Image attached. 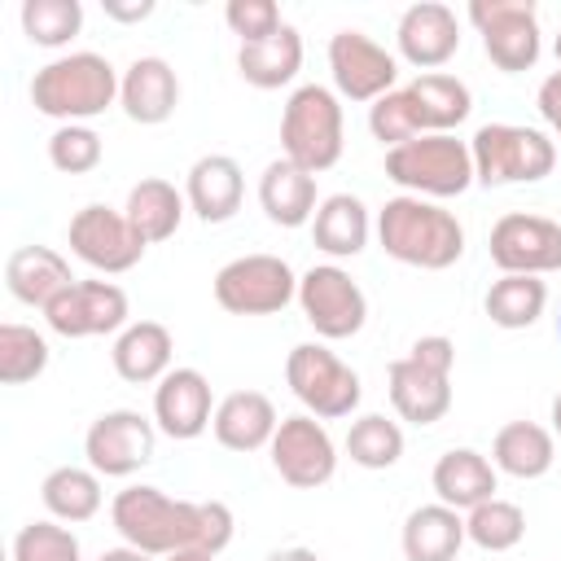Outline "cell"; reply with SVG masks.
I'll list each match as a JSON object with an SVG mask.
<instances>
[{
    "instance_id": "cell-1",
    "label": "cell",
    "mask_w": 561,
    "mask_h": 561,
    "mask_svg": "<svg viewBox=\"0 0 561 561\" xmlns=\"http://www.w3.org/2000/svg\"><path fill=\"white\" fill-rule=\"evenodd\" d=\"M377 241L390 259L421 272H443L465 254L460 219L438 202L412 193H399L377 210Z\"/></svg>"
},
{
    "instance_id": "cell-2",
    "label": "cell",
    "mask_w": 561,
    "mask_h": 561,
    "mask_svg": "<svg viewBox=\"0 0 561 561\" xmlns=\"http://www.w3.org/2000/svg\"><path fill=\"white\" fill-rule=\"evenodd\" d=\"M123 75L101 53H66L35 70L31 105L61 123H88L118 101Z\"/></svg>"
},
{
    "instance_id": "cell-3",
    "label": "cell",
    "mask_w": 561,
    "mask_h": 561,
    "mask_svg": "<svg viewBox=\"0 0 561 561\" xmlns=\"http://www.w3.org/2000/svg\"><path fill=\"white\" fill-rule=\"evenodd\" d=\"M110 522L127 548L149 557H171L180 548H197L202 504L171 500L158 486H123L110 504Z\"/></svg>"
},
{
    "instance_id": "cell-4",
    "label": "cell",
    "mask_w": 561,
    "mask_h": 561,
    "mask_svg": "<svg viewBox=\"0 0 561 561\" xmlns=\"http://www.w3.org/2000/svg\"><path fill=\"white\" fill-rule=\"evenodd\" d=\"M342 145H346L342 96L324 83L294 88L280 110V158L320 175L342 158Z\"/></svg>"
},
{
    "instance_id": "cell-5",
    "label": "cell",
    "mask_w": 561,
    "mask_h": 561,
    "mask_svg": "<svg viewBox=\"0 0 561 561\" xmlns=\"http://www.w3.org/2000/svg\"><path fill=\"white\" fill-rule=\"evenodd\" d=\"M451 364H456L451 337L443 333L416 337L412 351L386 368V390H390L394 412L412 425L443 421L451 408Z\"/></svg>"
},
{
    "instance_id": "cell-6",
    "label": "cell",
    "mask_w": 561,
    "mask_h": 561,
    "mask_svg": "<svg viewBox=\"0 0 561 561\" xmlns=\"http://www.w3.org/2000/svg\"><path fill=\"white\" fill-rule=\"evenodd\" d=\"M469 153H473V180L486 188L535 184L552 175L557 167L552 136L539 127H522V123H482L469 140Z\"/></svg>"
},
{
    "instance_id": "cell-7",
    "label": "cell",
    "mask_w": 561,
    "mask_h": 561,
    "mask_svg": "<svg viewBox=\"0 0 561 561\" xmlns=\"http://www.w3.org/2000/svg\"><path fill=\"white\" fill-rule=\"evenodd\" d=\"M386 175L412 197H460L473 184V153L451 131L386 149Z\"/></svg>"
},
{
    "instance_id": "cell-8",
    "label": "cell",
    "mask_w": 561,
    "mask_h": 561,
    "mask_svg": "<svg viewBox=\"0 0 561 561\" xmlns=\"http://www.w3.org/2000/svg\"><path fill=\"white\" fill-rule=\"evenodd\" d=\"M285 381L294 399L316 416V421H342L359 408V373L342 364L324 342H298L285 359Z\"/></svg>"
},
{
    "instance_id": "cell-9",
    "label": "cell",
    "mask_w": 561,
    "mask_h": 561,
    "mask_svg": "<svg viewBox=\"0 0 561 561\" xmlns=\"http://www.w3.org/2000/svg\"><path fill=\"white\" fill-rule=\"evenodd\" d=\"M298 298V276L280 254H241L215 272V302L228 316H272Z\"/></svg>"
},
{
    "instance_id": "cell-10",
    "label": "cell",
    "mask_w": 561,
    "mask_h": 561,
    "mask_svg": "<svg viewBox=\"0 0 561 561\" xmlns=\"http://www.w3.org/2000/svg\"><path fill=\"white\" fill-rule=\"evenodd\" d=\"M298 307H302L307 324L316 329V337H324V342L355 337L368 320L364 289L337 263H316L298 276Z\"/></svg>"
},
{
    "instance_id": "cell-11",
    "label": "cell",
    "mask_w": 561,
    "mask_h": 561,
    "mask_svg": "<svg viewBox=\"0 0 561 561\" xmlns=\"http://www.w3.org/2000/svg\"><path fill=\"white\" fill-rule=\"evenodd\" d=\"M66 241H70V254L79 263H88L92 272H105V276L131 272L145 259V245H149L123 210H110L101 202H88L83 210H75V219L66 228Z\"/></svg>"
},
{
    "instance_id": "cell-12",
    "label": "cell",
    "mask_w": 561,
    "mask_h": 561,
    "mask_svg": "<svg viewBox=\"0 0 561 561\" xmlns=\"http://www.w3.org/2000/svg\"><path fill=\"white\" fill-rule=\"evenodd\" d=\"M469 22L482 35V48L495 70L517 75L539 61V13L530 0H473Z\"/></svg>"
},
{
    "instance_id": "cell-13",
    "label": "cell",
    "mask_w": 561,
    "mask_h": 561,
    "mask_svg": "<svg viewBox=\"0 0 561 561\" xmlns=\"http://www.w3.org/2000/svg\"><path fill=\"white\" fill-rule=\"evenodd\" d=\"M153 443L158 425L149 416H140L136 408H110L88 425L83 456L88 469H96L101 478H131L140 465L153 460Z\"/></svg>"
},
{
    "instance_id": "cell-14",
    "label": "cell",
    "mask_w": 561,
    "mask_h": 561,
    "mask_svg": "<svg viewBox=\"0 0 561 561\" xmlns=\"http://www.w3.org/2000/svg\"><path fill=\"white\" fill-rule=\"evenodd\" d=\"M491 263L504 276H543L561 267V224L548 215L508 210L491 228Z\"/></svg>"
},
{
    "instance_id": "cell-15",
    "label": "cell",
    "mask_w": 561,
    "mask_h": 561,
    "mask_svg": "<svg viewBox=\"0 0 561 561\" xmlns=\"http://www.w3.org/2000/svg\"><path fill=\"white\" fill-rule=\"evenodd\" d=\"M267 451H272V469L280 473V482H289L298 491L324 486L337 469V447H333L324 421H316L311 412L280 416Z\"/></svg>"
},
{
    "instance_id": "cell-16",
    "label": "cell",
    "mask_w": 561,
    "mask_h": 561,
    "mask_svg": "<svg viewBox=\"0 0 561 561\" xmlns=\"http://www.w3.org/2000/svg\"><path fill=\"white\" fill-rule=\"evenodd\" d=\"M329 75H333V92L342 101L373 105L386 92H394L399 61L364 31H337L329 39Z\"/></svg>"
},
{
    "instance_id": "cell-17",
    "label": "cell",
    "mask_w": 561,
    "mask_h": 561,
    "mask_svg": "<svg viewBox=\"0 0 561 561\" xmlns=\"http://www.w3.org/2000/svg\"><path fill=\"white\" fill-rule=\"evenodd\" d=\"M44 320L61 337L123 333L127 329V294L114 280H75L44 307Z\"/></svg>"
},
{
    "instance_id": "cell-18",
    "label": "cell",
    "mask_w": 561,
    "mask_h": 561,
    "mask_svg": "<svg viewBox=\"0 0 561 561\" xmlns=\"http://www.w3.org/2000/svg\"><path fill=\"white\" fill-rule=\"evenodd\" d=\"M394 44H399V57L425 75H434L438 66H447L460 48V22L447 4L438 0H421L412 9H403L399 26H394Z\"/></svg>"
},
{
    "instance_id": "cell-19",
    "label": "cell",
    "mask_w": 561,
    "mask_h": 561,
    "mask_svg": "<svg viewBox=\"0 0 561 561\" xmlns=\"http://www.w3.org/2000/svg\"><path fill=\"white\" fill-rule=\"evenodd\" d=\"M215 408L219 403L210 394V381L197 368H171L153 390V425L180 443L206 434V425L215 421Z\"/></svg>"
},
{
    "instance_id": "cell-20",
    "label": "cell",
    "mask_w": 561,
    "mask_h": 561,
    "mask_svg": "<svg viewBox=\"0 0 561 561\" xmlns=\"http://www.w3.org/2000/svg\"><path fill=\"white\" fill-rule=\"evenodd\" d=\"M118 105L131 123L140 127H158L175 114L180 105V79L171 70V61L162 57H136L127 70H123V83H118Z\"/></svg>"
},
{
    "instance_id": "cell-21",
    "label": "cell",
    "mask_w": 561,
    "mask_h": 561,
    "mask_svg": "<svg viewBox=\"0 0 561 561\" xmlns=\"http://www.w3.org/2000/svg\"><path fill=\"white\" fill-rule=\"evenodd\" d=\"M184 197H188V210H193L202 224H228V219L241 210V197H245L241 162L228 158V153H206V158H197V162L188 167Z\"/></svg>"
},
{
    "instance_id": "cell-22",
    "label": "cell",
    "mask_w": 561,
    "mask_h": 561,
    "mask_svg": "<svg viewBox=\"0 0 561 561\" xmlns=\"http://www.w3.org/2000/svg\"><path fill=\"white\" fill-rule=\"evenodd\" d=\"M171 355H175V337L167 324L158 320H131L118 337H114V373L131 386H149V381H162L171 373Z\"/></svg>"
},
{
    "instance_id": "cell-23",
    "label": "cell",
    "mask_w": 561,
    "mask_h": 561,
    "mask_svg": "<svg viewBox=\"0 0 561 561\" xmlns=\"http://www.w3.org/2000/svg\"><path fill=\"white\" fill-rule=\"evenodd\" d=\"M276 425H280V416H276V408H272V399L263 390H232V394H224L219 408H215V421H210L219 447H228V451H259V447H267Z\"/></svg>"
},
{
    "instance_id": "cell-24",
    "label": "cell",
    "mask_w": 561,
    "mask_h": 561,
    "mask_svg": "<svg viewBox=\"0 0 561 561\" xmlns=\"http://www.w3.org/2000/svg\"><path fill=\"white\" fill-rule=\"evenodd\" d=\"M259 206H263V215H267L272 224H280V228H302V224H311V219H316V206H320V197H316V175L302 171V167H294L289 158L267 162L263 175H259Z\"/></svg>"
},
{
    "instance_id": "cell-25",
    "label": "cell",
    "mask_w": 561,
    "mask_h": 561,
    "mask_svg": "<svg viewBox=\"0 0 561 561\" xmlns=\"http://www.w3.org/2000/svg\"><path fill=\"white\" fill-rule=\"evenodd\" d=\"M4 285L22 307H39L44 311L61 289L75 285V276H70V263L53 245H22L4 263Z\"/></svg>"
},
{
    "instance_id": "cell-26",
    "label": "cell",
    "mask_w": 561,
    "mask_h": 561,
    "mask_svg": "<svg viewBox=\"0 0 561 561\" xmlns=\"http://www.w3.org/2000/svg\"><path fill=\"white\" fill-rule=\"evenodd\" d=\"M430 482H434L438 504H447L456 513H469L482 500H495V465L482 451H473V447L443 451L434 473H430Z\"/></svg>"
},
{
    "instance_id": "cell-27",
    "label": "cell",
    "mask_w": 561,
    "mask_h": 561,
    "mask_svg": "<svg viewBox=\"0 0 561 561\" xmlns=\"http://www.w3.org/2000/svg\"><path fill=\"white\" fill-rule=\"evenodd\" d=\"M368 232H373V219H368V206L355 193H333L316 206L311 241L329 259H355L368 245Z\"/></svg>"
},
{
    "instance_id": "cell-28",
    "label": "cell",
    "mask_w": 561,
    "mask_h": 561,
    "mask_svg": "<svg viewBox=\"0 0 561 561\" xmlns=\"http://www.w3.org/2000/svg\"><path fill=\"white\" fill-rule=\"evenodd\" d=\"M408 101H412V114H416L421 136L451 131V127H460V123L469 118V110H473L469 88H465L456 75H443V70L416 75V79L408 83Z\"/></svg>"
},
{
    "instance_id": "cell-29",
    "label": "cell",
    "mask_w": 561,
    "mask_h": 561,
    "mask_svg": "<svg viewBox=\"0 0 561 561\" xmlns=\"http://www.w3.org/2000/svg\"><path fill=\"white\" fill-rule=\"evenodd\" d=\"M552 460H557V438H552V430H543L535 421H508V425H500V434L491 443V465L522 482L543 478L552 469Z\"/></svg>"
},
{
    "instance_id": "cell-30",
    "label": "cell",
    "mask_w": 561,
    "mask_h": 561,
    "mask_svg": "<svg viewBox=\"0 0 561 561\" xmlns=\"http://www.w3.org/2000/svg\"><path fill=\"white\" fill-rule=\"evenodd\" d=\"M237 70L245 83L272 92V88H285L298 70H302V35L298 26H280L276 35L267 39H254V44H241L237 48Z\"/></svg>"
},
{
    "instance_id": "cell-31",
    "label": "cell",
    "mask_w": 561,
    "mask_h": 561,
    "mask_svg": "<svg viewBox=\"0 0 561 561\" xmlns=\"http://www.w3.org/2000/svg\"><path fill=\"white\" fill-rule=\"evenodd\" d=\"M465 517L447 504H421L403 522V557L408 561H456L465 548Z\"/></svg>"
},
{
    "instance_id": "cell-32",
    "label": "cell",
    "mask_w": 561,
    "mask_h": 561,
    "mask_svg": "<svg viewBox=\"0 0 561 561\" xmlns=\"http://www.w3.org/2000/svg\"><path fill=\"white\" fill-rule=\"evenodd\" d=\"M184 210H188V197H184L171 180H158V175H149V180L131 184L127 206H123V215L131 219V228H136L149 245H153V241L175 237V228H180Z\"/></svg>"
},
{
    "instance_id": "cell-33",
    "label": "cell",
    "mask_w": 561,
    "mask_h": 561,
    "mask_svg": "<svg viewBox=\"0 0 561 561\" xmlns=\"http://www.w3.org/2000/svg\"><path fill=\"white\" fill-rule=\"evenodd\" d=\"M44 508L53 513V522H88L101 513V473L83 469V465H57L44 486H39Z\"/></svg>"
},
{
    "instance_id": "cell-34",
    "label": "cell",
    "mask_w": 561,
    "mask_h": 561,
    "mask_svg": "<svg viewBox=\"0 0 561 561\" xmlns=\"http://www.w3.org/2000/svg\"><path fill=\"white\" fill-rule=\"evenodd\" d=\"M482 307L500 329H530L548 307V285L539 276H500L486 289Z\"/></svg>"
},
{
    "instance_id": "cell-35",
    "label": "cell",
    "mask_w": 561,
    "mask_h": 561,
    "mask_svg": "<svg viewBox=\"0 0 561 561\" xmlns=\"http://www.w3.org/2000/svg\"><path fill=\"white\" fill-rule=\"evenodd\" d=\"M342 447L359 469H390L403 456V430H399V421H390L381 412H364L351 421Z\"/></svg>"
},
{
    "instance_id": "cell-36",
    "label": "cell",
    "mask_w": 561,
    "mask_h": 561,
    "mask_svg": "<svg viewBox=\"0 0 561 561\" xmlns=\"http://www.w3.org/2000/svg\"><path fill=\"white\" fill-rule=\"evenodd\" d=\"M465 535L482 552H508L526 535V513L513 500H500V495L495 500H482L478 508L465 513Z\"/></svg>"
},
{
    "instance_id": "cell-37",
    "label": "cell",
    "mask_w": 561,
    "mask_h": 561,
    "mask_svg": "<svg viewBox=\"0 0 561 561\" xmlns=\"http://www.w3.org/2000/svg\"><path fill=\"white\" fill-rule=\"evenodd\" d=\"M48 368V342L31 324H0V381L26 386Z\"/></svg>"
},
{
    "instance_id": "cell-38",
    "label": "cell",
    "mask_w": 561,
    "mask_h": 561,
    "mask_svg": "<svg viewBox=\"0 0 561 561\" xmlns=\"http://www.w3.org/2000/svg\"><path fill=\"white\" fill-rule=\"evenodd\" d=\"M83 4L79 0H22V31L39 48H61L79 35Z\"/></svg>"
},
{
    "instance_id": "cell-39",
    "label": "cell",
    "mask_w": 561,
    "mask_h": 561,
    "mask_svg": "<svg viewBox=\"0 0 561 561\" xmlns=\"http://www.w3.org/2000/svg\"><path fill=\"white\" fill-rule=\"evenodd\" d=\"M101 136L88 127V123H61L53 136H48V162L66 175H88L101 167Z\"/></svg>"
},
{
    "instance_id": "cell-40",
    "label": "cell",
    "mask_w": 561,
    "mask_h": 561,
    "mask_svg": "<svg viewBox=\"0 0 561 561\" xmlns=\"http://www.w3.org/2000/svg\"><path fill=\"white\" fill-rule=\"evenodd\" d=\"M13 561H83L79 539L61 522H31L13 539Z\"/></svg>"
},
{
    "instance_id": "cell-41",
    "label": "cell",
    "mask_w": 561,
    "mask_h": 561,
    "mask_svg": "<svg viewBox=\"0 0 561 561\" xmlns=\"http://www.w3.org/2000/svg\"><path fill=\"white\" fill-rule=\"evenodd\" d=\"M368 131H373L381 145H390V149L421 136L416 114H412V101H408V88H394V92H386L381 101L368 105Z\"/></svg>"
},
{
    "instance_id": "cell-42",
    "label": "cell",
    "mask_w": 561,
    "mask_h": 561,
    "mask_svg": "<svg viewBox=\"0 0 561 561\" xmlns=\"http://www.w3.org/2000/svg\"><path fill=\"white\" fill-rule=\"evenodd\" d=\"M224 22L232 26V35H241V44L267 39V35H276V31L285 26L276 0H228Z\"/></svg>"
},
{
    "instance_id": "cell-43",
    "label": "cell",
    "mask_w": 561,
    "mask_h": 561,
    "mask_svg": "<svg viewBox=\"0 0 561 561\" xmlns=\"http://www.w3.org/2000/svg\"><path fill=\"white\" fill-rule=\"evenodd\" d=\"M197 504H202V522H197V548H202V552H210V557H219V552L232 543V530H237L232 508H228L224 500H197Z\"/></svg>"
},
{
    "instance_id": "cell-44",
    "label": "cell",
    "mask_w": 561,
    "mask_h": 561,
    "mask_svg": "<svg viewBox=\"0 0 561 561\" xmlns=\"http://www.w3.org/2000/svg\"><path fill=\"white\" fill-rule=\"evenodd\" d=\"M535 105H539V114H543L548 131L561 140V70H552V75L539 83V96H535Z\"/></svg>"
},
{
    "instance_id": "cell-45",
    "label": "cell",
    "mask_w": 561,
    "mask_h": 561,
    "mask_svg": "<svg viewBox=\"0 0 561 561\" xmlns=\"http://www.w3.org/2000/svg\"><path fill=\"white\" fill-rule=\"evenodd\" d=\"M149 13H153V0H131V4L105 0V18H114V22H145Z\"/></svg>"
},
{
    "instance_id": "cell-46",
    "label": "cell",
    "mask_w": 561,
    "mask_h": 561,
    "mask_svg": "<svg viewBox=\"0 0 561 561\" xmlns=\"http://www.w3.org/2000/svg\"><path fill=\"white\" fill-rule=\"evenodd\" d=\"M96 561H149V552H136V548L123 543V548H105Z\"/></svg>"
},
{
    "instance_id": "cell-47",
    "label": "cell",
    "mask_w": 561,
    "mask_h": 561,
    "mask_svg": "<svg viewBox=\"0 0 561 561\" xmlns=\"http://www.w3.org/2000/svg\"><path fill=\"white\" fill-rule=\"evenodd\" d=\"M267 561H320L311 548H276Z\"/></svg>"
},
{
    "instance_id": "cell-48",
    "label": "cell",
    "mask_w": 561,
    "mask_h": 561,
    "mask_svg": "<svg viewBox=\"0 0 561 561\" xmlns=\"http://www.w3.org/2000/svg\"><path fill=\"white\" fill-rule=\"evenodd\" d=\"M167 561H215L210 552H202V548H180V552H171Z\"/></svg>"
},
{
    "instance_id": "cell-49",
    "label": "cell",
    "mask_w": 561,
    "mask_h": 561,
    "mask_svg": "<svg viewBox=\"0 0 561 561\" xmlns=\"http://www.w3.org/2000/svg\"><path fill=\"white\" fill-rule=\"evenodd\" d=\"M552 438H561V394L552 399Z\"/></svg>"
},
{
    "instance_id": "cell-50",
    "label": "cell",
    "mask_w": 561,
    "mask_h": 561,
    "mask_svg": "<svg viewBox=\"0 0 561 561\" xmlns=\"http://www.w3.org/2000/svg\"><path fill=\"white\" fill-rule=\"evenodd\" d=\"M552 53H557V66H561V31H557V44H552Z\"/></svg>"
},
{
    "instance_id": "cell-51",
    "label": "cell",
    "mask_w": 561,
    "mask_h": 561,
    "mask_svg": "<svg viewBox=\"0 0 561 561\" xmlns=\"http://www.w3.org/2000/svg\"><path fill=\"white\" fill-rule=\"evenodd\" d=\"M557 337H561V316H557Z\"/></svg>"
}]
</instances>
